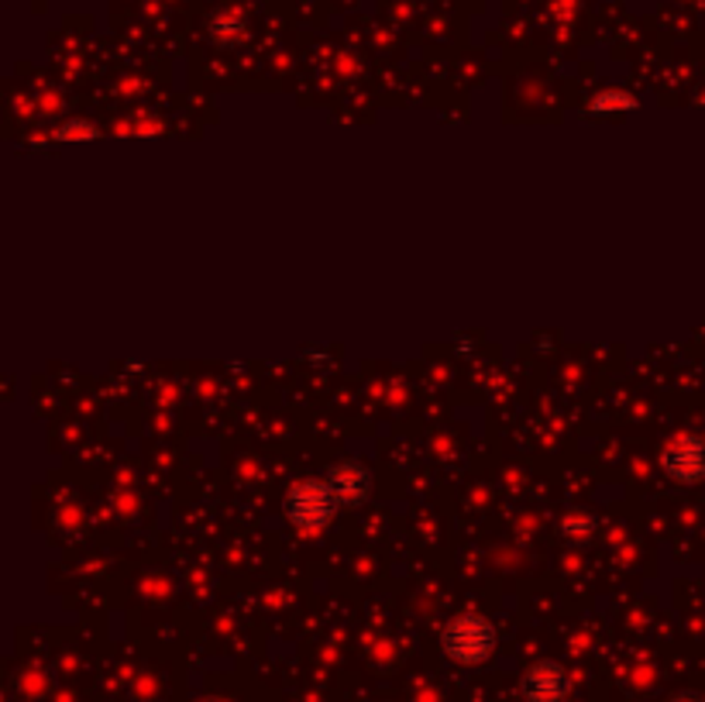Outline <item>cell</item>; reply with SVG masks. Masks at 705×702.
I'll use <instances>...</instances> for the list:
<instances>
[{
  "mask_svg": "<svg viewBox=\"0 0 705 702\" xmlns=\"http://www.w3.org/2000/svg\"><path fill=\"white\" fill-rule=\"evenodd\" d=\"M496 647H500V630L482 613H461L444 623L440 630V651L455 665H485Z\"/></svg>",
  "mask_w": 705,
  "mask_h": 702,
  "instance_id": "6da1fadb",
  "label": "cell"
},
{
  "mask_svg": "<svg viewBox=\"0 0 705 702\" xmlns=\"http://www.w3.org/2000/svg\"><path fill=\"white\" fill-rule=\"evenodd\" d=\"M344 506L348 503L341 500V493H338V485L331 482V476L296 482L290 493H286V517L303 534L324 530L327 524L334 520V513L344 510Z\"/></svg>",
  "mask_w": 705,
  "mask_h": 702,
  "instance_id": "7a4b0ae2",
  "label": "cell"
},
{
  "mask_svg": "<svg viewBox=\"0 0 705 702\" xmlns=\"http://www.w3.org/2000/svg\"><path fill=\"white\" fill-rule=\"evenodd\" d=\"M665 472L681 482V485H695L705 479V437L698 434H678L665 455H661Z\"/></svg>",
  "mask_w": 705,
  "mask_h": 702,
  "instance_id": "3957f363",
  "label": "cell"
},
{
  "mask_svg": "<svg viewBox=\"0 0 705 702\" xmlns=\"http://www.w3.org/2000/svg\"><path fill=\"white\" fill-rule=\"evenodd\" d=\"M524 699L527 702H568L572 695V675L557 662H537L524 675Z\"/></svg>",
  "mask_w": 705,
  "mask_h": 702,
  "instance_id": "277c9868",
  "label": "cell"
},
{
  "mask_svg": "<svg viewBox=\"0 0 705 702\" xmlns=\"http://www.w3.org/2000/svg\"><path fill=\"white\" fill-rule=\"evenodd\" d=\"M245 21H242V14L238 11H224V14H218L214 21H210V35H214V42H221V45H238L242 38H245Z\"/></svg>",
  "mask_w": 705,
  "mask_h": 702,
  "instance_id": "5b68a950",
  "label": "cell"
},
{
  "mask_svg": "<svg viewBox=\"0 0 705 702\" xmlns=\"http://www.w3.org/2000/svg\"><path fill=\"white\" fill-rule=\"evenodd\" d=\"M630 107H637V101L626 97V93H602L592 104V110H630Z\"/></svg>",
  "mask_w": 705,
  "mask_h": 702,
  "instance_id": "8992f818",
  "label": "cell"
},
{
  "mask_svg": "<svg viewBox=\"0 0 705 702\" xmlns=\"http://www.w3.org/2000/svg\"><path fill=\"white\" fill-rule=\"evenodd\" d=\"M671 702H705V695H695V692H685V695H678Z\"/></svg>",
  "mask_w": 705,
  "mask_h": 702,
  "instance_id": "52a82bcc",
  "label": "cell"
},
{
  "mask_svg": "<svg viewBox=\"0 0 705 702\" xmlns=\"http://www.w3.org/2000/svg\"><path fill=\"white\" fill-rule=\"evenodd\" d=\"M207 702H218V699H207Z\"/></svg>",
  "mask_w": 705,
  "mask_h": 702,
  "instance_id": "ba28073f",
  "label": "cell"
}]
</instances>
